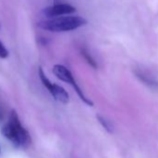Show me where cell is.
I'll list each match as a JSON object with an SVG mask.
<instances>
[{"mask_svg":"<svg viewBox=\"0 0 158 158\" xmlns=\"http://www.w3.org/2000/svg\"><path fill=\"white\" fill-rule=\"evenodd\" d=\"M2 133L17 148L25 149L31 143L30 135L21 124L19 116L15 111L11 112L9 122L2 128Z\"/></svg>","mask_w":158,"mask_h":158,"instance_id":"cell-1","label":"cell"},{"mask_svg":"<svg viewBox=\"0 0 158 158\" xmlns=\"http://www.w3.org/2000/svg\"><path fill=\"white\" fill-rule=\"evenodd\" d=\"M87 23V20L79 16H62L57 18H51L42 21L38 23V26L46 31L49 32H69L78 29Z\"/></svg>","mask_w":158,"mask_h":158,"instance_id":"cell-2","label":"cell"},{"mask_svg":"<svg viewBox=\"0 0 158 158\" xmlns=\"http://www.w3.org/2000/svg\"><path fill=\"white\" fill-rule=\"evenodd\" d=\"M53 73L60 79V80L70 84L73 88V89L76 91L77 95L80 97V99L85 103H87L89 106H93V102L85 96V94L83 93V90H81V89L78 87V85H77L76 81L74 80L72 73L70 72V70L68 68H66L65 66H63L61 64H56L53 67Z\"/></svg>","mask_w":158,"mask_h":158,"instance_id":"cell-3","label":"cell"},{"mask_svg":"<svg viewBox=\"0 0 158 158\" xmlns=\"http://www.w3.org/2000/svg\"><path fill=\"white\" fill-rule=\"evenodd\" d=\"M38 74H39V77L41 79L43 85L48 89L49 93L52 95V97L56 101H58V102H60L61 103H64V104L68 103V102H69V94L67 93V91L62 87L52 83L49 79L47 77L46 73H44V71H43V69L41 67H39V69H38Z\"/></svg>","mask_w":158,"mask_h":158,"instance_id":"cell-4","label":"cell"},{"mask_svg":"<svg viewBox=\"0 0 158 158\" xmlns=\"http://www.w3.org/2000/svg\"><path fill=\"white\" fill-rule=\"evenodd\" d=\"M75 8H73L72 5L67 3H60L55 4L52 6H49L42 10V13L44 16L51 19V18H57V17H62L65 15L72 14L75 12Z\"/></svg>","mask_w":158,"mask_h":158,"instance_id":"cell-5","label":"cell"},{"mask_svg":"<svg viewBox=\"0 0 158 158\" xmlns=\"http://www.w3.org/2000/svg\"><path fill=\"white\" fill-rule=\"evenodd\" d=\"M134 74L142 84L147 86L149 89L152 90L158 89V80L151 72L141 68H136L134 70Z\"/></svg>","mask_w":158,"mask_h":158,"instance_id":"cell-6","label":"cell"},{"mask_svg":"<svg viewBox=\"0 0 158 158\" xmlns=\"http://www.w3.org/2000/svg\"><path fill=\"white\" fill-rule=\"evenodd\" d=\"M97 119L99 120V122L102 124V126L108 131V132H113V126L112 124L110 123L109 120L105 119L103 116H101V115H97Z\"/></svg>","mask_w":158,"mask_h":158,"instance_id":"cell-7","label":"cell"},{"mask_svg":"<svg viewBox=\"0 0 158 158\" xmlns=\"http://www.w3.org/2000/svg\"><path fill=\"white\" fill-rule=\"evenodd\" d=\"M82 55H83V57L85 58V60L88 61V63L90 65V66H92L93 68H97V64H96V61L94 60V59L91 57V55L86 50V49H83L82 50Z\"/></svg>","mask_w":158,"mask_h":158,"instance_id":"cell-8","label":"cell"},{"mask_svg":"<svg viewBox=\"0 0 158 158\" xmlns=\"http://www.w3.org/2000/svg\"><path fill=\"white\" fill-rule=\"evenodd\" d=\"M9 56V51L4 46V44L0 41V58L1 59H6Z\"/></svg>","mask_w":158,"mask_h":158,"instance_id":"cell-9","label":"cell"}]
</instances>
